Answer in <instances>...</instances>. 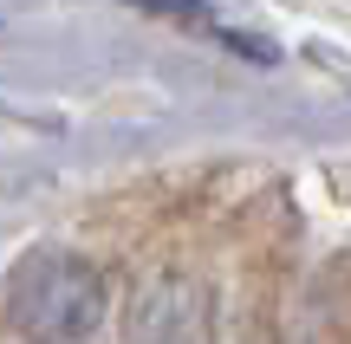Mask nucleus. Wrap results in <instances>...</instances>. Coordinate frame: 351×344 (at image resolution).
Wrapping results in <instances>:
<instances>
[{"mask_svg":"<svg viewBox=\"0 0 351 344\" xmlns=\"http://www.w3.org/2000/svg\"><path fill=\"white\" fill-rule=\"evenodd\" d=\"M104 299H111L104 273L91 260H78V254H52V247L26 254L13 267V280H7V312L33 338H85V332H98Z\"/></svg>","mask_w":351,"mask_h":344,"instance_id":"nucleus-1","label":"nucleus"}]
</instances>
